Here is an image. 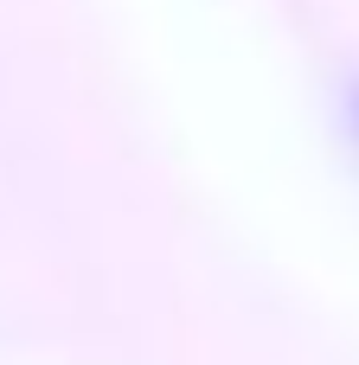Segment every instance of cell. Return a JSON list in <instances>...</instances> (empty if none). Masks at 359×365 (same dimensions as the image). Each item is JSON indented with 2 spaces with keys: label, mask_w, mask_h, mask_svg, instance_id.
<instances>
[{
  "label": "cell",
  "mask_w": 359,
  "mask_h": 365,
  "mask_svg": "<svg viewBox=\"0 0 359 365\" xmlns=\"http://www.w3.org/2000/svg\"><path fill=\"white\" fill-rule=\"evenodd\" d=\"M353 135H359V83H353Z\"/></svg>",
  "instance_id": "obj_1"
}]
</instances>
